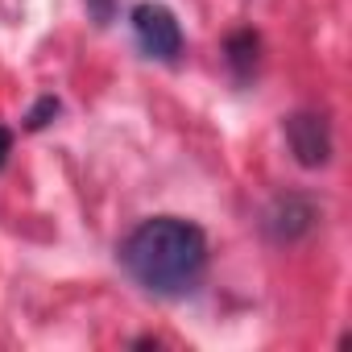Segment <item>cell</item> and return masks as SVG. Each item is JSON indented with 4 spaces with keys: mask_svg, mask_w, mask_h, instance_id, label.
I'll use <instances>...</instances> for the list:
<instances>
[{
    "mask_svg": "<svg viewBox=\"0 0 352 352\" xmlns=\"http://www.w3.org/2000/svg\"><path fill=\"white\" fill-rule=\"evenodd\" d=\"M58 112H63V104H58L54 96H42V100H38V104L25 112V129H34V133H38V129H46V124H50Z\"/></svg>",
    "mask_w": 352,
    "mask_h": 352,
    "instance_id": "cell-6",
    "label": "cell"
},
{
    "mask_svg": "<svg viewBox=\"0 0 352 352\" xmlns=\"http://www.w3.org/2000/svg\"><path fill=\"white\" fill-rule=\"evenodd\" d=\"M224 58H228V71H232L241 83H249L253 71H257V63H261V38H257L253 30H236V34H228V42H224Z\"/></svg>",
    "mask_w": 352,
    "mask_h": 352,
    "instance_id": "cell-5",
    "label": "cell"
},
{
    "mask_svg": "<svg viewBox=\"0 0 352 352\" xmlns=\"http://www.w3.org/2000/svg\"><path fill=\"white\" fill-rule=\"evenodd\" d=\"M9 153H13V133H9L5 124H0V166L9 162Z\"/></svg>",
    "mask_w": 352,
    "mask_h": 352,
    "instance_id": "cell-8",
    "label": "cell"
},
{
    "mask_svg": "<svg viewBox=\"0 0 352 352\" xmlns=\"http://www.w3.org/2000/svg\"><path fill=\"white\" fill-rule=\"evenodd\" d=\"M282 133H286V145H290L298 166L319 170L331 162V124L323 112H290Z\"/></svg>",
    "mask_w": 352,
    "mask_h": 352,
    "instance_id": "cell-3",
    "label": "cell"
},
{
    "mask_svg": "<svg viewBox=\"0 0 352 352\" xmlns=\"http://www.w3.org/2000/svg\"><path fill=\"white\" fill-rule=\"evenodd\" d=\"M129 278L153 298H187L199 290L208 270V236L183 216H153L120 245Z\"/></svg>",
    "mask_w": 352,
    "mask_h": 352,
    "instance_id": "cell-1",
    "label": "cell"
},
{
    "mask_svg": "<svg viewBox=\"0 0 352 352\" xmlns=\"http://www.w3.org/2000/svg\"><path fill=\"white\" fill-rule=\"evenodd\" d=\"M315 220H319V208H315L307 195L290 191V195H278V199L270 204V212H265V232H270V241H278V245H294V241H302V236L315 228Z\"/></svg>",
    "mask_w": 352,
    "mask_h": 352,
    "instance_id": "cell-4",
    "label": "cell"
},
{
    "mask_svg": "<svg viewBox=\"0 0 352 352\" xmlns=\"http://www.w3.org/2000/svg\"><path fill=\"white\" fill-rule=\"evenodd\" d=\"M87 13H91L96 25H108L116 17V0H87Z\"/></svg>",
    "mask_w": 352,
    "mask_h": 352,
    "instance_id": "cell-7",
    "label": "cell"
},
{
    "mask_svg": "<svg viewBox=\"0 0 352 352\" xmlns=\"http://www.w3.org/2000/svg\"><path fill=\"white\" fill-rule=\"evenodd\" d=\"M129 25H133V38L141 46V54H149L157 63H179L183 30H179V17H174L166 5L141 0V5H133V13H129Z\"/></svg>",
    "mask_w": 352,
    "mask_h": 352,
    "instance_id": "cell-2",
    "label": "cell"
}]
</instances>
